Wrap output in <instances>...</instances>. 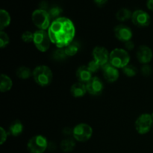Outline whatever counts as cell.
Instances as JSON below:
<instances>
[{
	"instance_id": "d6a6232c",
	"label": "cell",
	"mask_w": 153,
	"mask_h": 153,
	"mask_svg": "<svg viewBox=\"0 0 153 153\" xmlns=\"http://www.w3.org/2000/svg\"><path fill=\"white\" fill-rule=\"evenodd\" d=\"M39 9H42V10H49V3L47 1H40L39 4Z\"/></svg>"
},
{
	"instance_id": "836d02e7",
	"label": "cell",
	"mask_w": 153,
	"mask_h": 153,
	"mask_svg": "<svg viewBox=\"0 0 153 153\" xmlns=\"http://www.w3.org/2000/svg\"><path fill=\"white\" fill-rule=\"evenodd\" d=\"M94 1L98 7H102L108 2V0H94Z\"/></svg>"
},
{
	"instance_id": "4fadbf2b",
	"label": "cell",
	"mask_w": 153,
	"mask_h": 153,
	"mask_svg": "<svg viewBox=\"0 0 153 153\" xmlns=\"http://www.w3.org/2000/svg\"><path fill=\"white\" fill-rule=\"evenodd\" d=\"M102 70L103 76L106 82H109V83H114L119 79L120 73L118 70L119 69L114 67L110 63H108L107 64L103 66L102 67Z\"/></svg>"
},
{
	"instance_id": "ba28073f",
	"label": "cell",
	"mask_w": 153,
	"mask_h": 153,
	"mask_svg": "<svg viewBox=\"0 0 153 153\" xmlns=\"http://www.w3.org/2000/svg\"><path fill=\"white\" fill-rule=\"evenodd\" d=\"M153 124L152 115L144 113L140 114L134 123V128L140 134H146L150 131Z\"/></svg>"
},
{
	"instance_id": "7c38bea8",
	"label": "cell",
	"mask_w": 153,
	"mask_h": 153,
	"mask_svg": "<svg viewBox=\"0 0 153 153\" xmlns=\"http://www.w3.org/2000/svg\"><path fill=\"white\" fill-rule=\"evenodd\" d=\"M114 33L116 38L123 43L131 40L133 37V32L131 28L123 24L116 25L114 28Z\"/></svg>"
},
{
	"instance_id": "9a60e30c",
	"label": "cell",
	"mask_w": 153,
	"mask_h": 153,
	"mask_svg": "<svg viewBox=\"0 0 153 153\" xmlns=\"http://www.w3.org/2000/svg\"><path fill=\"white\" fill-rule=\"evenodd\" d=\"M76 76L79 82L86 85L93 78V73L90 71L87 66H80L76 72Z\"/></svg>"
},
{
	"instance_id": "603a6c76",
	"label": "cell",
	"mask_w": 153,
	"mask_h": 153,
	"mask_svg": "<svg viewBox=\"0 0 153 153\" xmlns=\"http://www.w3.org/2000/svg\"><path fill=\"white\" fill-rule=\"evenodd\" d=\"M16 75L19 79H22V80H26L32 76V72L28 67L22 66L16 70Z\"/></svg>"
},
{
	"instance_id": "484cf974",
	"label": "cell",
	"mask_w": 153,
	"mask_h": 153,
	"mask_svg": "<svg viewBox=\"0 0 153 153\" xmlns=\"http://www.w3.org/2000/svg\"><path fill=\"white\" fill-rule=\"evenodd\" d=\"M122 71L125 76H126L128 78L134 77L137 74V67H134L132 64H129L122 69Z\"/></svg>"
},
{
	"instance_id": "f546056e",
	"label": "cell",
	"mask_w": 153,
	"mask_h": 153,
	"mask_svg": "<svg viewBox=\"0 0 153 153\" xmlns=\"http://www.w3.org/2000/svg\"><path fill=\"white\" fill-rule=\"evenodd\" d=\"M140 72H141V74L143 75V76H149L152 73V69L151 67V66L148 64H143L141 67V69H140Z\"/></svg>"
},
{
	"instance_id": "44dd1931",
	"label": "cell",
	"mask_w": 153,
	"mask_h": 153,
	"mask_svg": "<svg viewBox=\"0 0 153 153\" xmlns=\"http://www.w3.org/2000/svg\"><path fill=\"white\" fill-rule=\"evenodd\" d=\"M80 43L78 41H76V40H73L72 43H70L68 46H66L64 48L65 49L66 54L68 57H73L75 56L76 54L79 52V49H80Z\"/></svg>"
},
{
	"instance_id": "7a4b0ae2",
	"label": "cell",
	"mask_w": 153,
	"mask_h": 153,
	"mask_svg": "<svg viewBox=\"0 0 153 153\" xmlns=\"http://www.w3.org/2000/svg\"><path fill=\"white\" fill-rule=\"evenodd\" d=\"M32 77L37 85L40 87H47L53 80V73L48 66L39 65L32 71Z\"/></svg>"
},
{
	"instance_id": "5bb4252c",
	"label": "cell",
	"mask_w": 153,
	"mask_h": 153,
	"mask_svg": "<svg viewBox=\"0 0 153 153\" xmlns=\"http://www.w3.org/2000/svg\"><path fill=\"white\" fill-rule=\"evenodd\" d=\"M137 60L141 64H148L151 62L153 58V52L150 47L142 45L137 49L136 52Z\"/></svg>"
},
{
	"instance_id": "e0dca14e",
	"label": "cell",
	"mask_w": 153,
	"mask_h": 153,
	"mask_svg": "<svg viewBox=\"0 0 153 153\" xmlns=\"http://www.w3.org/2000/svg\"><path fill=\"white\" fill-rule=\"evenodd\" d=\"M24 129V126L22 123L19 120H16L9 126L8 134L13 137H18L22 133Z\"/></svg>"
},
{
	"instance_id": "30bf717a",
	"label": "cell",
	"mask_w": 153,
	"mask_h": 153,
	"mask_svg": "<svg viewBox=\"0 0 153 153\" xmlns=\"http://www.w3.org/2000/svg\"><path fill=\"white\" fill-rule=\"evenodd\" d=\"M87 91L92 96H100L104 91V84L101 79L97 76L93 77L86 84Z\"/></svg>"
},
{
	"instance_id": "ffe728a7",
	"label": "cell",
	"mask_w": 153,
	"mask_h": 153,
	"mask_svg": "<svg viewBox=\"0 0 153 153\" xmlns=\"http://www.w3.org/2000/svg\"><path fill=\"white\" fill-rule=\"evenodd\" d=\"M61 149L64 152H70L76 147V140L72 138L64 139L61 142Z\"/></svg>"
},
{
	"instance_id": "ac0fdd59",
	"label": "cell",
	"mask_w": 153,
	"mask_h": 153,
	"mask_svg": "<svg viewBox=\"0 0 153 153\" xmlns=\"http://www.w3.org/2000/svg\"><path fill=\"white\" fill-rule=\"evenodd\" d=\"M13 87V81L6 74H1L0 76V91L6 93L10 91Z\"/></svg>"
},
{
	"instance_id": "9c48e42d",
	"label": "cell",
	"mask_w": 153,
	"mask_h": 153,
	"mask_svg": "<svg viewBox=\"0 0 153 153\" xmlns=\"http://www.w3.org/2000/svg\"><path fill=\"white\" fill-rule=\"evenodd\" d=\"M131 21L133 24L139 28H145L149 26L151 18L149 13L143 10H136L132 13Z\"/></svg>"
},
{
	"instance_id": "6da1fadb",
	"label": "cell",
	"mask_w": 153,
	"mask_h": 153,
	"mask_svg": "<svg viewBox=\"0 0 153 153\" xmlns=\"http://www.w3.org/2000/svg\"><path fill=\"white\" fill-rule=\"evenodd\" d=\"M48 34L52 43L57 48H65L74 40L76 27L71 19L61 16L52 21Z\"/></svg>"
},
{
	"instance_id": "5b68a950",
	"label": "cell",
	"mask_w": 153,
	"mask_h": 153,
	"mask_svg": "<svg viewBox=\"0 0 153 153\" xmlns=\"http://www.w3.org/2000/svg\"><path fill=\"white\" fill-rule=\"evenodd\" d=\"M93 135V128L89 124L81 123L73 128V137L76 141L85 143L88 141Z\"/></svg>"
},
{
	"instance_id": "52a82bcc",
	"label": "cell",
	"mask_w": 153,
	"mask_h": 153,
	"mask_svg": "<svg viewBox=\"0 0 153 153\" xmlns=\"http://www.w3.org/2000/svg\"><path fill=\"white\" fill-rule=\"evenodd\" d=\"M33 43L37 50L41 52H46L50 47L52 42L49 38L48 31L45 30H37L34 32Z\"/></svg>"
},
{
	"instance_id": "4dcf8cb0",
	"label": "cell",
	"mask_w": 153,
	"mask_h": 153,
	"mask_svg": "<svg viewBox=\"0 0 153 153\" xmlns=\"http://www.w3.org/2000/svg\"><path fill=\"white\" fill-rule=\"evenodd\" d=\"M7 131L4 130V128L3 127L0 128V136H1V140H0V144L3 145L4 143V142H6L7 139Z\"/></svg>"
},
{
	"instance_id": "277c9868",
	"label": "cell",
	"mask_w": 153,
	"mask_h": 153,
	"mask_svg": "<svg viewBox=\"0 0 153 153\" xmlns=\"http://www.w3.org/2000/svg\"><path fill=\"white\" fill-rule=\"evenodd\" d=\"M31 19L34 25L39 28V30L49 29L51 25V17L47 10L42 9H36L31 14Z\"/></svg>"
},
{
	"instance_id": "1f68e13d",
	"label": "cell",
	"mask_w": 153,
	"mask_h": 153,
	"mask_svg": "<svg viewBox=\"0 0 153 153\" xmlns=\"http://www.w3.org/2000/svg\"><path fill=\"white\" fill-rule=\"evenodd\" d=\"M124 46H125L126 49H127V50H133V49H134V46H135V45H134V43L132 41V40H128V41L126 42V43H124Z\"/></svg>"
},
{
	"instance_id": "7402d4cb",
	"label": "cell",
	"mask_w": 153,
	"mask_h": 153,
	"mask_svg": "<svg viewBox=\"0 0 153 153\" xmlns=\"http://www.w3.org/2000/svg\"><path fill=\"white\" fill-rule=\"evenodd\" d=\"M131 16H132V13L131 10L128 8H125V7L120 9L116 13L117 19L120 22H125L129 19H131Z\"/></svg>"
},
{
	"instance_id": "d4e9b609",
	"label": "cell",
	"mask_w": 153,
	"mask_h": 153,
	"mask_svg": "<svg viewBox=\"0 0 153 153\" xmlns=\"http://www.w3.org/2000/svg\"><path fill=\"white\" fill-rule=\"evenodd\" d=\"M48 13H49L51 19H53V20H55V19L61 17V15L63 13V9L59 6L54 5L49 7V9L48 10Z\"/></svg>"
},
{
	"instance_id": "8d00e7d4",
	"label": "cell",
	"mask_w": 153,
	"mask_h": 153,
	"mask_svg": "<svg viewBox=\"0 0 153 153\" xmlns=\"http://www.w3.org/2000/svg\"><path fill=\"white\" fill-rule=\"evenodd\" d=\"M151 115H152V119H153V112H152V114Z\"/></svg>"
},
{
	"instance_id": "d6986e66",
	"label": "cell",
	"mask_w": 153,
	"mask_h": 153,
	"mask_svg": "<svg viewBox=\"0 0 153 153\" xmlns=\"http://www.w3.org/2000/svg\"><path fill=\"white\" fill-rule=\"evenodd\" d=\"M10 16L8 12L4 9L0 10V30L3 31L5 28L9 26L10 23Z\"/></svg>"
},
{
	"instance_id": "cb8c5ba5",
	"label": "cell",
	"mask_w": 153,
	"mask_h": 153,
	"mask_svg": "<svg viewBox=\"0 0 153 153\" xmlns=\"http://www.w3.org/2000/svg\"><path fill=\"white\" fill-rule=\"evenodd\" d=\"M52 59L56 61H64L68 58L64 48H57L52 54Z\"/></svg>"
},
{
	"instance_id": "f1b7e54d",
	"label": "cell",
	"mask_w": 153,
	"mask_h": 153,
	"mask_svg": "<svg viewBox=\"0 0 153 153\" xmlns=\"http://www.w3.org/2000/svg\"><path fill=\"white\" fill-rule=\"evenodd\" d=\"M21 39L24 43H29L33 42L34 40V33H32L30 31H25L22 33L21 36Z\"/></svg>"
},
{
	"instance_id": "e575fe53",
	"label": "cell",
	"mask_w": 153,
	"mask_h": 153,
	"mask_svg": "<svg viewBox=\"0 0 153 153\" xmlns=\"http://www.w3.org/2000/svg\"><path fill=\"white\" fill-rule=\"evenodd\" d=\"M63 133H64V134H66L67 136H69V135H73V129L70 128H68V127H67V128H65L64 129V131H63Z\"/></svg>"
},
{
	"instance_id": "4316f807",
	"label": "cell",
	"mask_w": 153,
	"mask_h": 153,
	"mask_svg": "<svg viewBox=\"0 0 153 153\" xmlns=\"http://www.w3.org/2000/svg\"><path fill=\"white\" fill-rule=\"evenodd\" d=\"M10 43V37L4 31H0V48L4 49Z\"/></svg>"
},
{
	"instance_id": "8992f818",
	"label": "cell",
	"mask_w": 153,
	"mask_h": 153,
	"mask_svg": "<svg viewBox=\"0 0 153 153\" xmlns=\"http://www.w3.org/2000/svg\"><path fill=\"white\" fill-rule=\"evenodd\" d=\"M49 142L46 137L41 134L34 135L28 140L27 149L29 153H44L48 149Z\"/></svg>"
},
{
	"instance_id": "2e32d148",
	"label": "cell",
	"mask_w": 153,
	"mask_h": 153,
	"mask_svg": "<svg viewBox=\"0 0 153 153\" xmlns=\"http://www.w3.org/2000/svg\"><path fill=\"white\" fill-rule=\"evenodd\" d=\"M70 93L75 98H82L85 97V94L88 93L86 85L79 82H76L70 88Z\"/></svg>"
},
{
	"instance_id": "d590c367",
	"label": "cell",
	"mask_w": 153,
	"mask_h": 153,
	"mask_svg": "<svg viewBox=\"0 0 153 153\" xmlns=\"http://www.w3.org/2000/svg\"><path fill=\"white\" fill-rule=\"evenodd\" d=\"M146 7L149 10L153 11V0H147L146 1Z\"/></svg>"
},
{
	"instance_id": "8fae6325",
	"label": "cell",
	"mask_w": 153,
	"mask_h": 153,
	"mask_svg": "<svg viewBox=\"0 0 153 153\" xmlns=\"http://www.w3.org/2000/svg\"><path fill=\"white\" fill-rule=\"evenodd\" d=\"M92 56L94 61L99 63L102 66V67L109 63L110 53L108 50L104 46H97L94 47L92 52Z\"/></svg>"
},
{
	"instance_id": "83f0119b",
	"label": "cell",
	"mask_w": 153,
	"mask_h": 153,
	"mask_svg": "<svg viewBox=\"0 0 153 153\" xmlns=\"http://www.w3.org/2000/svg\"><path fill=\"white\" fill-rule=\"evenodd\" d=\"M87 67H88V68L89 69L90 71H91L93 74H94V73H97V72L102 68V66L100 65L99 63H97V61H94V60H92V61H89L88 65H87Z\"/></svg>"
},
{
	"instance_id": "3957f363",
	"label": "cell",
	"mask_w": 153,
	"mask_h": 153,
	"mask_svg": "<svg viewBox=\"0 0 153 153\" xmlns=\"http://www.w3.org/2000/svg\"><path fill=\"white\" fill-rule=\"evenodd\" d=\"M130 55L126 49L116 48L110 52L109 63L117 69H123L130 64Z\"/></svg>"
}]
</instances>
